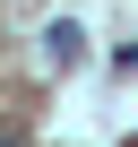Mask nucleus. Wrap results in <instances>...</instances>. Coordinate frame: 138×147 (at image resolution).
I'll return each instance as SVG.
<instances>
[{
  "label": "nucleus",
  "mask_w": 138,
  "mask_h": 147,
  "mask_svg": "<svg viewBox=\"0 0 138 147\" xmlns=\"http://www.w3.org/2000/svg\"><path fill=\"white\" fill-rule=\"evenodd\" d=\"M0 147H9V138H0Z\"/></svg>",
  "instance_id": "obj_2"
},
{
  "label": "nucleus",
  "mask_w": 138,
  "mask_h": 147,
  "mask_svg": "<svg viewBox=\"0 0 138 147\" xmlns=\"http://www.w3.org/2000/svg\"><path fill=\"white\" fill-rule=\"evenodd\" d=\"M78 52H86V35L69 26V18H60V26H43V69H69Z\"/></svg>",
  "instance_id": "obj_1"
}]
</instances>
